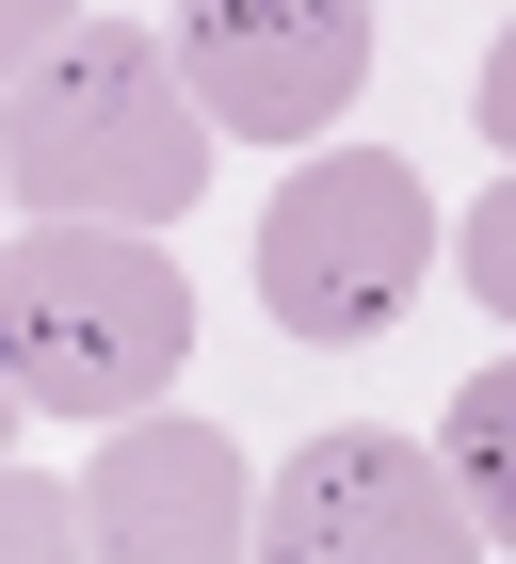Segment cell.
I'll return each mask as SVG.
<instances>
[{
    "label": "cell",
    "instance_id": "3",
    "mask_svg": "<svg viewBox=\"0 0 516 564\" xmlns=\"http://www.w3.org/2000/svg\"><path fill=\"white\" fill-rule=\"evenodd\" d=\"M420 274H436V194L387 145H307L291 162V194L258 210V306L291 323V339H387L404 306H420Z\"/></svg>",
    "mask_w": 516,
    "mask_h": 564
},
{
    "label": "cell",
    "instance_id": "8",
    "mask_svg": "<svg viewBox=\"0 0 516 564\" xmlns=\"http://www.w3.org/2000/svg\"><path fill=\"white\" fill-rule=\"evenodd\" d=\"M0 564H82V500L49 468H0Z\"/></svg>",
    "mask_w": 516,
    "mask_h": 564
},
{
    "label": "cell",
    "instance_id": "5",
    "mask_svg": "<svg viewBox=\"0 0 516 564\" xmlns=\"http://www.w3.org/2000/svg\"><path fill=\"white\" fill-rule=\"evenodd\" d=\"M162 48L211 145H323L372 82V0H178Z\"/></svg>",
    "mask_w": 516,
    "mask_h": 564
},
{
    "label": "cell",
    "instance_id": "10",
    "mask_svg": "<svg viewBox=\"0 0 516 564\" xmlns=\"http://www.w3.org/2000/svg\"><path fill=\"white\" fill-rule=\"evenodd\" d=\"M65 33H82V0H0V97L33 82V65H49Z\"/></svg>",
    "mask_w": 516,
    "mask_h": 564
},
{
    "label": "cell",
    "instance_id": "9",
    "mask_svg": "<svg viewBox=\"0 0 516 564\" xmlns=\"http://www.w3.org/2000/svg\"><path fill=\"white\" fill-rule=\"evenodd\" d=\"M452 274L484 291V323H516V162H501V194H484V210L452 226Z\"/></svg>",
    "mask_w": 516,
    "mask_h": 564
},
{
    "label": "cell",
    "instance_id": "1",
    "mask_svg": "<svg viewBox=\"0 0 516 564\" xmlns=\"http://www.w3.org/2000/svg\"><path fill=\"white\" fill-rule=\"evenodd\" d=\"M0 194L33 226H146L162 242V210L211 194V113L178 82V48L129 33V17H82L0 97Z\"/></svg>",
    "mask_w": 516,
    "mask_h": 564
},
{
    "label": "cell",
    "instance_id": "7",
    "mask_svg": "<svg viewBox=\"0 0 516 564\" xmlns=\"http://www.w3.org/2000/svg\"><path fill=\"white\" fill-rule=\"evenodd\" d=\"M436 468H452V500H469V532H484V549H516V355L452 388V420H436Z\"/></svg>",
    "mask_w": 516,
    "mask_h": 564
},
{
    "label": "cell",
    "instance_id": "6",
    "mask_svg": "<svg viewBox=\"0 0 516 564\" xmlns=\"http://www.w3.org/2000/svg\"><path fill=\"white\" fill-rule=\"evenodd\" d=\"M65 500H82V564H243L258 549V468L178 403L114 420Z\"/></svg>",
    "mask_w": 516,
    "mask_h": 564
},
{
    "label": "cell",
    "instance_id": "12",
    "mask_svg": "<svg viewBox=\"0 0 516 564\" xmlns=\"http://www.w3.org/2000/svg\"><path fill=\"white\" fill-rule=\"evenodd\" d=\"M0 468H17V388H0Z\"/></svg>",
    "mask_w": 516,
    "mask_h": 564
},
{
    "label": "cell",
    "instance_id": "4",
    "mask_svg": "<svg viewBox=\"0 0 516 564\" xmlns=\"http://www.w3.org/2000/svg\"><path fill=\"white\" fill-rule=\"evenodd\" d=\"M243 564H484V532H469V500H452V468L420 435L323 420L291 468L258 484V549Z\"/></svg>",
    "mask_w": 516,
    "mask_h": 564
},
{
    "label": "cell",
    "instance_id": "11",
    "mask_svg": "<svg viewBox=\"0 0 516 564\" xmlns=\"http://www.w3.org/2000/svg\"><path fill=\"white\" fill-rule=\"evenodd\" d=\"M469 113H484V145H501V162H516V17H501V33H484V82H469Z\"/></svg>",
    "mask_w": 516,
    "mask_h": 564
},
{
    "label": "cell",
    "instance_id": "2",
    "mask_svg": "<svg viewBox=\"0 0 516 564\" xmlns=\"http://www.w3.org/2000/svg\"><path fill=\"white\" fill-rule=\"evenodd\" d=\"M194 355V274L146 226H17L0 242V388L17 420H146Z\"/></svg>",
    "mask_w": 516,
    "mask_h": 564
}]
</instances>
